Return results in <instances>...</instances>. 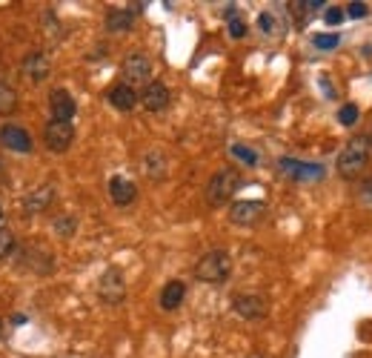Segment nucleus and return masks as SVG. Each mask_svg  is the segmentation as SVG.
<instances>
[{
    "instance_id": "nucleus-27",
    "label": "nucleus",
    "mask_w": 372,
    "mask_h": 358,
    "mask_svg": "<svg viewBox=\"0 0 372 358\" xmlns=\"http://www.w3.org/2000/svg\"><path fill=\"white\" fill-rule=\"evenodd\" d=\"M313 43H315V49H321V52H329V49H338V43H341V35H315V38H313Z\"/></svg>"
},
{
    "instance_id": "nucleus-19",
    "label": "nucleus",
    "mask_w": 372,
    "mask_h": 358,
    "mask_svg": "<svg viewBox=\"0 0 372 358\" xmlns=\"http://www.w3.org/2000/svg\"><path fill=\"white\" fill-rule=\"evenodd\" d=\"M132 23H135V12L132 9H112L106 15V32H112V35L129 32Z\"/></svg>"
},
{
    "instance_id": "nucleus-20",
    "label": "nucleus",
    "mask_w": 372,
    "mask_h": 358,
    "mask_svg": "<svg viewBox=\"0 0 372 358\" xmlns=\"http://www.w3.org/2000/svg\"><path fill=\"white\" fill-rule=\"evenodd\" d=\"M321 6H327L324 0H295V3H289V15H292L298 23H303L309 15H315Z\"/></svg>"
},
{
    "instance_id": "nucleus-28",
    "label": "nucleus",
    "mask_w": 372,
    "mask_h": 358,
    "mask_svg": "<svg viewBox=\"0 0 372 358\" xmlns=\"http://www.w3.org/2000/svg\"><path fill=\"white\" fill-rule=\"evenodd\" d=\"M229 38H235V41H241V38H246V23L235 15V17H229Z\"/></svg>"
},
{
    "instance_id": "nucleus-16",
    "label": "nucleus",
    "mask_w": 372,
    "mask_h": 358,
    "mask_svg": "<svg viewBox=\"0 0 372 358\" xmlns=\"http://www.w3.org/2000/svg\"><path fill=\"white\" fill-rule=\"evenodd\" d=\"M52 201H55V187H52V184H43V187H38V189H32V192L26 195V201H23V213H26V215L46 213Z\"/></svg>"
},
{
    "instance_id": "nucleus-31",
    "label": "nucleus",
    "mask_w": 372,
    "mask_h": 358,
    "mask_svg": "<svg viewBox=\"0 0 372 358\" xmlns=\"http://www.w3.org/2000/svg\"><path fill=\"white\" fill-rule=\"evenodd\" d=\"M358 201H361V206H366V210H372V181H366V184L361 187V192H358Z\"/></svg>"
},
{
    "instance_id": "nucleus-12",
    "label": "nucleus",
    "mask_w": 372,
    "mask_h": 358,
    "mask_svg": "<svg viewBox=\"0 0 372 358\" xmlns=\"http://www.w3.org/2000/svg\"><path fill=\"white\" fill-rule=\"evenodd\" d=\"M141 172L146 181H164L166 172H169V158L164 155V149H146L143 158H141Z\"/></svg>"
},
{
    "instance_id": "nucleus-34",
    "label": "nucleus",
    "mask_w": 372,
    "mask_h": 358,
    "mask_svg": "<svg viewBox=\"0 0 372 358\" xmlns=\"http://www.w3.org/2000/svg\"><path fill=\"white\" fill-rule=\"evenodd\" d=\"M369 143H372V135H369Z\"/></svg>"
},
{
    "instance_id": "nucleus-21",
    "label": "nucleus",
    "mask_w": 372,
    "mask_h": 358,
    "mask_svg": "<svg viewBox=\"0 0 372 358\" xmlns=\"http://www.w3.org/2000/svg\"><path fill=\"white\" fill-rule=\"evenodd\" d=\"M229 155H232L235 161H241L243 166H258V161H261L255 149H250L246 143H232V146H229Z\"/></svg>"
},
{
    "instance_id": "nucleus-4",
    "label": "nucleus",
    "mask_w": 372,
    "mask_h": 358,
    "mask_svg": "<svg viewBox=\"0 0 372 358\" xmlns=\"http://www.w3.org/2000/svg\"><path fill=\"white\" fill-rule=\"evenodd\" d=\"M120 75H123V83H129V86H146L149 78H152L149 55H143V52L127 55V57H123V64H120Z\"/></svg>"
},
{
    "instance_id": "nucleus-11",
    "label": "nucleus",
    "mask_w": 372,
    "mask_h": 358,
    "mask_svg": "<svg viewBox=\"0 0 372 358\" xmlns=\"http://www.w3.org/2000/svg\"><path fill=\"white\" fill-rule=\"evenodd\" d=\"M169 101H172V92H169V86L161 83V80H149L143 86V92H141V106L146 112H152V115L164 112L169 106Z\"/></svg>"
},
{
    "instance_id": "nucleus-26",
    "label": "nucleus",
    "mask_w": 372,
    "mask_h": 358,
    "mask_svg": "<svg viewBox=\"0 0 372 358\" xmlns=\"http://www.w3.org/2000/svg\"><path fill=\"white\" fill-rule=\"evenodd\" d=\"M358 117H361V112H358L355 103H344V106L338 109V121L344 124V127H355V124H358Z\"/></svg>"
},
{
    "instance_id": "nucleus-9",
    "label": "nucleus",
    "mask_w": 372,
    "mask_h": 358,
    "mask_svg": "<svg viewBox=\"0 0 372 358\" xmlns=\"http://www.w3.org/2000/svg\"><path fill=\"white\" fill-rule=\"evenodd\" d=\"M266 215V203L264 201H235L229 206V221L235 227H255Z\"/></svg>"
},
{
    "instance_id": "nucleus-7",
    "label": "nucleus",
    "mask_w": 372,
    "mask_h": 358,
    "mask_svg": "<svg viewBox=\"0 0 372 358\" xmlns=\"http://www.w3.org/2000/svg\"><path fill=\"white\" fill-rule=\"evenodd\" d=\"M278 172L292 178V181H321L327 175L321 164H309V161H298V158H281L278 161Z\"/></svg>"
},
{
    "instance_id": "nucleus-6",
    "label": "nucleus",
    "mask_w": 372,
    "mask_h": 358,
    "mask_svg": "<svg viewBox=\"0 0 372 358\" xmlns=\"http://www.w3.org/2000/svg\"><path fill=\"white\" fill-rule=\"evenodd\" d=\"M98 295H101V301L109 304V307H117L123 304V298H127V278H123L120 270H106L98 281Z\"/></svg>"
},
{
    "instance_id": "nucleus-2",
    "label": "nucleus",
    "mask_w": 372,
    "mask_h": 358,
    "mask_svg": "<svg viewBox=\"0 0 372 358\" xmlns=\"http://www.w3.org/2000/svg\"><path fill=\"white\" fill-rule=\"evenodd\" d=\"M243 184V178L235 166H224L218 169L212 178H209V184H206V203L209 206H224L235 198V192L241 189Z\"/></svg>"
},
{
    "instance_id": "nucleus-5",
    "label": "nucleus",
    "mask_w": 372,
    "mask_h": 358,
    "mask_svg": "<svg viewBox=\"0 0 372 358\" xmlns=\"http://www.w3.org/2000/svg\"><path fill=\"white\" fill-rule=\"evenodd\" d=\"M43 143L55 155L69 152V146L75 143V127L66 124V121H49L46 129H43Z\"/></svg>"
},
{
    "instance_id": "nucleus-17",
    "label": "nucleus",
    "mask_w": 372,
    "mask_h": 358,
    "mask_svg": "<svg viewBox=\"0 0 372 358\" xmlns=\"http://www.w3.org/2000/svg\"><path fill=\"white\" fill-rule=\"evenodd\" d=\"M109 198L117 203V206H129L135 198H138V187L123 175H115L109 181Z\"/></svg>"
},
{
    "instance_id": "nucleus-18",
    "label": "nucleus",
    "mask_w": 372,
    "mask_h": 358,
    "mask_svg": "<svg viewBox=\"0 0 372 358\" xmlns=\"http://www.w3.org/2000/svg\"><path fill=\"white\" fill-rule=\"evenodd\" d=\"M183 298H186V284L178 281V278L166 281L164 289H161V310H166V313L178 310V307L183 304Z\"/></svg>"
},
{
    "instance_id": "nucleus-3",
    "label": "nucleus",
    "mask_w": 372,
    "mask_h": 358,
    "mask_svg": "<svg viewBox=\"0 0 372 358\" xmlns=\"http://www.w3.org/2000/svg\"><path fill=\"white\" fill-rule=\"evenodd\" d=\"M232 275V258L227 250H212L195 264V278L203 284H224Z\"/></svg>"
},
{
    "instance_id": "nucleus-14",
    "label": "nucleus",
    "mask_w": 372,
    "mask_h": 358,
    "mask_svg": "<svg viewBox=\"0 0 372 358\" xmlns=\"http://www.w3.org/2000/svg\"><path fill=\"white\" fill-rule=\"evenodd\" d=\"M49 112H52V121L72 124V117L78 112V103H75V98L66 92V89H55V92L49 95Z\"/></svg>"
},
{
    "instance_id": "nucleus-13",
    "label": "nucleus",
    "mask_w": 372,
    "mask_h": 358,
    "mask_svg": "<svg viewBox=\"0 0 372 358\" xmlns=\"http://www.w3.org/2000/svg\"><path fill=\"white\" fill-rule=\"evenodd\" d=\"M20 72L35 80V83H43L49 75H52V61L46 52H26V57L20 61Z\"/></svg>"
},
{
    "instance_id": "nucleus-10",
    "label": "nucleus",
    "mask_w": 372,
    "mask_h": 358,
    "mask_svg": "<svg viewBox=\"0 0 372 358\" xmlns=\"http://www.w3.org/2000/svg\"><path fill=\"white\" fill-rule=\"evenodd\" d=\"M0 146L9 149V152H17V155H29L35 149L32 135H29L23 127H17V124H3V127H0Z\"/></svg>"
},
{
    "instance_id": "nucleus-23",
    "label": "nucleus",
    "mask_w": 372,
    "mask_h": 358,
    "mask_svg": "<svg viewBox=\"0 0 372 358\" xmlns=\"http://www.w3.org/2000/svg\"><path fill=\"white\" fill-rule=\"evenodd\" d=\"M52 229H55V235H60V238H72L75 229H78V218L69 215V213H64V215H57V218H55Z\"/></svg>"
},
{
    "instance_id": "nucleus-24",
    "label": "nucleus",
    "mask_w": 372,
    "mask_h": 358,
    "mask_svg": "<svg viewBox=\"0 0 372 358\" xmlns=\"http://www.w3.org/2000/svg\"><path fill=\"white\" fill-rule=\"evenodd\" d=\"M258 29H261L264 38H275L278 35V17L272 12H261L258 15Z\"/></svg>"
},
{
    "instance_id": "nucleus-15",
    "label": "nucleus",
    "mask_w": 372,
    "mask_h": 358,
    "mask_svg": "<svg viewBox=\"0 0 372 358\" xmlns=\"http://www.w3.org/2000/svg\"><path fill=\"white\" fill-rule=\"evenodd\" d=\"M106 101L117 109V112H132L138 103H141V95L135 92V86H129V83H115L109 92H106Z\"/></svg>"
},
{
    "instance_id": "nucleus-30",
    "label": "nucleus",
    "mask_w": 372,
    "mask_h": 358,
    "mask_svg": "<svg viewBox=\"0 0 372 358\" xmlns=\"http://www.w3.org/2000/svg\"><path fill=\"white\" fill-rule=\"evenodd\" d=\"M347 15L350 17H366L369 15V3H361V0H355V3L347 6Z\"/></svg>"
},
{
    "instance_id": "nucleus-25",
    "label": "nucleus",
    "mask_w": 372,
    "mask_h": 358,
    "mask_svg": "<svg viewBox=\"0 0 372 358\" xmlns=\"http://www.w3.org/2000/svg\"><path fill=\"white\" fill-rule=\"evenodd\" d=\"M15 252V232L9 227H0V261Z\"/></svg>"
},
{
    "instance_id": "nucleus-33",
    "label": "nucleus",
    "mask_w": 372,
    "mask_h": 358,
    "mask_svg": "<svg viewBox=\"0 0 372 358\" xmlns=\"http://www.w3.org/2000/svg\"><path fill=\"white\" fill-rule=\"evenodd\" d=\"M0 336H3V324H0Z\"/></svg>"
},
{
    "instance_id": "nucleus-22",
    "label": "nucleus",
    "mask_w": 372,
    "mask_h": 358,
    "mask_svg": "<svg viewBox=\"0 0 372 358\" xmlns=\"http://www.w3.org/2000/svg\"><path fill=\"white\" fill-rule=\"evenodd\" d=\"M15 109H17V92L9 83L0 80V115H12Z\"/></svg>"
},
{
    "instance_id": "nucleus-8",
    "label": "nucleus",
    "mask_w": 372,
    "mask_h": 358,
    "mask_svg": "<svg viewBox=\"0 0 372 358\" xmlns=\"http://www.w3.org/2000/svg\"><path fill=\"white\" fill-rule=\"evenodd\" d=\"M232 310H235V315H241L246 321H258L269 313V304H266V298L258 295V292H238L232 298Z\"/></svg>"
},
{
    "instance_id": "nucleus-29",
    "label": "nucleus",
    "mask_w": 372,
    "mask_h": 358,
    "mask_svg": "<svg viewBox=\"0 0 372 358\" xmlns=\"http://www.w3.org/2000/svg\"><path fill=\"white\" fill-rule=\"evenodd\" d=\"M347 17V12L344 9H338V6H329L327 12H324V20H327V26H341V20Z\"/></svg>"
},
{
    "instance_id": "nucleus-1",
    "label": "nucleus",
    "mask_w": 372,
    "mask_h": 358,
    "mask_svg": "<svg viewBox=\"0 0 372 358\" xmlns=\"http://www.w3.org/2000/svg\"><path fill=\"white\" fill-rule=\"evenodd\" d=\"M369 158H372V143H369V138L366 135L350 138L344 143V149L338 152V161H335L338 175L347 178V181H355V178H361V172L366 169Z\"/></svg>"
},
{
    "instance_id": "nucleus-32",
    "label": "nucleus",
    "mask_w": 372,
    "mask_h": 358,
    "mask_svg": "<svg viewBox=\"0 0 372 358\" xmlns=\"http://www.w3.org/2000/svg\"><path fill=\"white\" fill-rule=\"evenodd\" d=\"M0 221H3V206H0Z\"/></svg>"
}]
</instances>
